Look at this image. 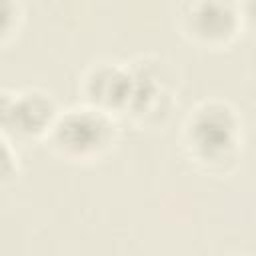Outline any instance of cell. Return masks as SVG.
<instances>
[{
	"label": "cell",
	"mask_w": 256,
	"mask_h": 256,
	"mask_svg": "<svg viewBox=\"0 0 256 256\" xmlns=\"http://www.w3.org/2000/svg\"><path fill=\"white\" fill-rule=\"evenodd\" d=\"M178 28L194 44L204 48H224L244 28L238 4L224 0H194L178 10Z\"/></svg>",
	"instance_id": "cell-5"
},
{
	"label": "cell",
	"mask_w": 256,
	"mask_h": 256,
	"mask_svg": "<svg viewBox=\"0 0 256 256\" xmlns=\"http://www.w3.org/2000/svg\"><path fill=\"white\" fill-rule=\"evenodd\" d=\"M182 148L204 172L226 174L242 152V118L222 98L200 100L182 122Z\"/></svg>",
	"instance_id": "cell-1"
},
{
	"label": "cell",
	"mask_w": 256,
	"mask_h": 256,
	"mask_svg": "<svg viewBox=\"0 0 256 256\" xmlns=\"http://www.w3.org/2000/svg\"><path fill=\"white\" fill-rule=\"evenodd\" d=\"M20 162H18V152L14 148V142L2 136V184H8L18 176Z\"/></svg>",
	"instance_id": "cell-8"
},
{
	"label": "cell",
	"mask_w": 256,
	"mask_h": 256,
	"mask_svg": "<svg viewBox=\"0 0 256 256\" xmlns=\"http://www.w3.org/2000/svg\"><path fill=\"white\" fill-rule=\"evenodd\" d=\"M82 104L102 110L116 118V114H126L132 96V74L128 62L116 60H96L80 76Z\"/></svg>",
	"instance_id": "cell-6"
},
{
	"label": "cell",
	"mask_w": 256,
	"mask_h": 256,
	"mask_svg": "<svg viewBox=\"0 0 256 256\" xmlns=\"http://www.w3.org/2000/svg\"><path fill=\"white\" fill-rule=\"evenodd\" d=\"M118 138L116 118L88 104L60 110L46 146L64 160L92 162L108 154Z\"/></svg>",
	"instance_id": "cell-2"
},
{
	"label": "cell",
	"mask_w": 256,
	"mask_h": 256,
	"mask_svg": "<svg viewBox=\"0 0 256 256\" xmlns=\"http://www.w3.org/2000/svg\"><path fill=\"white\" fill-rule=\"evenodd\" d=\"M238 6H240L244 28H250L256 32V0H248V2H242Z\"/></svg>",
	"instance_id": "cell-9"
},
{
	"label": "cell",
	"mask_w": 256,
	"mask_h": 256,
	"mask_svg": "<svg viewBox=\"0 0 256 256\" xmlns=\"http://www.w3.org/2000/svg\"><path fill=\"white\" fill-rule=\"evenodd\" d=\"M60 108L54 96L42 88H4L0 94L2 136L16 142L46 140Z\"/></svg>",
	"instance_id": "cell-4"
},
{
	"label": "cell",
	"mask_w": 256,
	"mask_h": 256,
	"mask_svg": "<svg viewBox=\"0 0 256 256\" xmlns=\"http://www.w3.org/2000/svg\"><path fill=\"white\" fill-rule=\"evenodd\" d=\"M0 16H2V28H0V40L2 44H8L14 34H18L20 24L24 20L22 16V6L12 0H4L0 6Z\"/></svg>",
	"instance_id": "cell-7"
},
{
	"label": "cell",
	"mask_w": 256,
	"mask_h": 256,
	"mask_svg": "<svg viewBox=\"0 0 256 256\" xmlns=\"http://www.w3.org/2000/svg\"><path fill=\"white\" fill-rule=\"evenodd\" d=\"M128 68L132 96L126 114L146 126L162 124L176 104V68L156 54H140L128 62Z\"/></svg>",
	"instance_id": "cell-3"
}]
</instances>
